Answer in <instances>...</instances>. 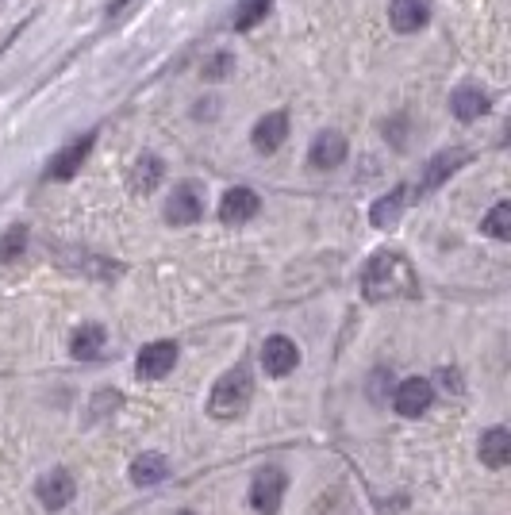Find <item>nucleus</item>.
Wrapping results in <instances>:
<instances>
[{
	"label": "nucleus",
	"mask_w": 511,
	"mask_h": 515,
	"mask_svg": "<svg viewBox=\"0 0 511 515\" xmlns=\"http://www.w3.org/2000/svg\"><path fill=\"white\" fill-rule=\"evenodd\" d=\"M365 296L369 300H396V296H419V277H415L412 262L396 250H381L369 258L365 266Z\"/></svg>",
	"instance_id": "obj_1"
},
{
	"label": "nucleus",
	"mask_w": 511,
	"mask_h": 515,
	"mask_svg": "<svg viewBox=\"0 0 511 515\" xmlns=\"http://www.w3.org/2000/svg\"><path fill=\"white\" fill-rule=\"evenodd\" d=\"M250 396H254V381H250V369L235 366L227 369L216 381V389L208 396V416L212 419H239L250 408Z\"/></svg>",
	"instance_id": "obj_2"
},
{
	"label": "nucleus",
	"mask_w": 511,
	"mask_h": 515,
	"mask_svg": "<svg viewBox=\"0 0 511 515\" xmlns=\"http://www.w3.org/2000/svg\"><path fill=\"white\" fill-rule=\"evenodd\" d=\"M285 489H289L285 469H277V466L258 469L254 481H250V508L258 515H277L281 500H285Z\"/></svg>",
	"instance_id": "obj_3"
},
{
	"label": "nucleus",
	"mask_w": 511,
	"mask_h": 515,
	"mask_svg": "<svg viewBox=\"0 0 511 515\" xmlns=\"http://www.w3.org/2000/svg\"><path fill=\"white\" fill-rule=\"evenodd\" d=\"M296 366H300V346L289 335H269L262 343V369L269 377H289Z\"/></svg>",
	"instance_id": "obj_4"
},
{
	"label": "nucleus",
	"mask_w": 511,
	"mask_h": 515,
	"mask_svg": "<svg viewBox=\"0 0 511 515\" xmlns=\"http://www.w3.org/2000/svg\"><path fill=\"white\" fill-rule=\"evenodd\" d=\"M204 216V200H200V189H196L193 181H181L177 189H173V197L166 200V223L173 227H189Z\"/></svg>",
	"instance_id": "obj_5"
},
{
	"label": "nucleus",
	"mask_w": 511,
	"mask_h": 515,
	"mask_svg": "<svg viewBox=\"0 0 511 515\" xmlns=\"http://www.w3.org/2000/svg\"><path fill=\"white\" fill-rule=\"evenodd\" d=\"M173 366H177V343H170V339L143 346L139 358H135V373H139L143 381H162Z\"/></svg>",
	"instance_id": "obj_6"
},
{
	"label": "nucleus",
	"mask_w": 511,
	"mask_h": 515,
	"mask_svg": "<svg viewBox=\"0 0 511 515\" xmlns=\"http://www.w3.org/2000/svg\"><path fill=\"white\" fill-rule=\"evenodd\" d=\"M431 400H435V389H431V381L427 377H408V381H400V389L392 396V404H396V412L400 416H423L427 408H431Z\"/></svg>",
	"instance_id": "obj_7"
},
{
	"label": "nucleus",
	"mask_w": 511,
	"mask_h": 515,
	"mask_svg": "<svg viewBox=\"0 0 511 515\" xmlns=\"http://www.w3.org/2000/svg\"><path fill=\"white\" fill-rule=\"evenodd\" d=\"M262 212V200L254 189H243V185H235V189H227L223 200H219V220L231 223V227H239V223L254 220Z\"/></svg>",
	"instance_id": "obj_8"
},
{
	"label": "nucleus",
	"mask_w": 511,
	"mask_h": 515,
	"mask_svg": "<svg viewBox=\"0 0 511 515\" xmlns=\"http://www.w3.org/2000/svg\"><path fill=\"white\" fill-rule=\"evenodd\" d=\"M73 492H77V481H73V473H66V469H50V473L39 477V485H35V496L47 504L50 512L66 508L73 500Z\"/></svg>",
	"instance_id": "obj_9"
},
{
	"label": "nucleus",
	"mask_w": 511,
	"mask_h": 515,
	"mask_svg": "<svg viewBox=\"0 0 511 515\" xmlns=\"http://www.w3.org/2000/svg\"><path fill=\"white\" fill-rule=\"evenodd\" d=\"M93 143H97V135H85V139H77V143H70L66 150H58V154L50 158L47 177H54V181H70L73 173L81 170V162L89 158V150H93Z\"/></svg>",
	"instance_id": "obj_10"
},
{
	"label": "nucleus",
	"mask_w": 511,
	"mask_h": 515,
	"mask_svg": "<svg viewBox=\"0 0 511 515\" xmlns=\"http://www.w3.org/2000/svg\"><path fill=\"white\" fill-rule=\"evenodd\" d=\"M465 162H469V154H465L462 147L454 150H442V154H435L431 162H427V170H423V181H419V193H435L438 185L450 177L454 170H462Z\"/></svg>",
	"instance_id": "obj_11"
},
{
	"label": "nucleus",
	"mask_w": 511,
	"mask_h": 515,
	"mask_svg": "<svg viewBox=\"0 0 511 515\" xmlns=\"http://www.w3.org/2000/svg\"><path fill=\"white\" fill-rule=\"evenodd\" d=\"M308 162L316 166V170H335L346 162V139H342L339 131H319L312 150H308Z\"/></svg>",
	"instance_id": "obj_12"
},
{
	"label": "nucleus",
	"mask_w": 511,
	"mask_h": 515,
	"mask_svg": "<svg viewBox=\"0 0 511 515\" xmlns=\"http://www.w3.org/2000/svg\"><path fill=\"white\" fill-rule=\"evenodd\" d=\"M254 147L262 150V154H273V150H281V143L289 139V116L285 112H269L262 120L254 123Z\"/></svg>",
	"instance_id": "obj_13"
},
{
	"label": "nucleus",
	"mask_w": 511,
	"mask_h": 515,
	"mask_svg": "<svg viewBox=\"0 0 511 515\" xmlns=\"http://www.w3.org/2000/svg\"><path fill=\"white\" fill-rule=\"evenodd\" d=\"M481 462L488 469H504L511 462V435L508 427H488L485 435H481Z\"/></svg>",
	"instance_id": "obj_14"
},
{
	"label": "nucleus",
	"mask_w": 511,
	"mask_h": 515,
	"mask_svg": "<svg viewBox=\"0 0 511 515\" xmlns=\"http://www.w3.org/2000/svg\"><path fill=\"white\" fill-rule=\"evenodd\" d=\"M450 112L458 116L462 123L469 120H481L488 112V97H485V89H477V85H462L454 97H450Z\"/></svg>",
	"instance_id": "obj_15"
},
{
	"label": "nucleus",
	"mask_w": 511,
	"mask_h": 515,
	"mask_svg": "<svg viewBox=\"0 0 511 515\" xmlns=\"http://www.w3.org/2000/svg\"><path fill=\"white\" fill-rule=\"evenodd\" d=\"M158 181H162V158H154V154H143V158L131 166V177H127V185H131V193H135V197L154 193V189H158Z\"/></svg>",
	"instance_id": "obj_16"
},
{
	"label": "nucleus",
	"mask_w": 511,
	"mask_h": 515,
	"mask_svg": "<svg viewBox=\"0 0 511 515\" xmlns=\"http://www.w3.org/2000/svg\"><path fill=\"white\" fill-rule=\"evenodd\" d=\"M166 477H170V462H166L162 454H139V458L131 462V481H135L139 489L162 485Z\"/></svg>",
	"instance_id": "obj_17"
},
{
	"label": "nucleus",
	"mask_w": 511,
	"mask_h": 515,
	"mask_svg": "<svg viewBox=\"0 0 511 515\" xmlns=\"http://www.w3.org/2000/svg\"><path fill=\"white\" fill-rule=\"evenodd\" d=\"M389 20L400 35H412V31H419V27L427 24V4L423 0H392Z\"/></svg>",
	"instance_id": "obj_18"
},
{
	"label": "nucleus",
	"mask_w": 511,
	"mask_h": 515,
	"mask_svg": "<svg viewBox=\"0 0 511 515\" xmlns=\"http://www.w3.org/2000/svg\"><path fill=\"white\" fill-rule=\"evenodd\" d=\"M104 339H108V331L100 327V323H81L77 331H73V339H70V350H73V358H100V350H104Z\"/></svg>",
	"instance_id": "obj_19"
},
{
	"label": "nucleus",
	"mask_w": 511,
	"mask_h": 515,
	"mask_svg": "<svg viewBox=\"0 0 511 515\" xmlns=\"http://www.w3.org/2000/svg\"><path fill=\"white\" fill-rule=\"evenodd\" d=\"M404 197H408V189H392L389 197H381L377 204H373V212H369V220H373V227H392V223L400 220V208H404Z\"/></svg>",
	"instance_id": "obj_20"
},
{
	"label": "nucleus",
	"mask_w": 511,
	"mask_h": 515,
	"mask_svg": "<svg viewBox=\"0 0 511 515\" xmlns=\"http://www.w3.org/2000/svg\"><path fill=\"white\" fill-rule=\"evenodd\" d=\"M481 227H485V235H492V239H511V204H496Z\"/></svg>",
	"instance_id": "obj_21"
},
{
	"label": "nucleus",
	"mask_w": 511,
	"mask_h": 515,
	"mask_svg": "<svg viewBox=\"0 0 511 515\" xmlns=\"http://www.w3.org/2000/svg\"><path fill=\"white\" fill-rule=\"evenodd\" d=\"M269 0H243V8L235 12V31H250L258 20H266Z\"/></svg>",
	"instance_id": "obj_22"
},
{
	"label": "nucleus",
	"mask_w": 511,
	"mask_h": 515,
	"mask_svg": "<svg viewBox=\"0 0 511 515\" xmlns=\"http://www.w3.org/2000/svg\"><path fill=\"white\" fill-rule=\"evenodd\" d=\"M27 243V227H12L4 239H0V262H8V258H16Z\"/></svg>",
	"instance_id": "obj_23"
},
{
	"label": "nucleus",
	"mask_w": 511,
	"mask_h": 515,
	"mask_svg": "<svg viewBox=\"0 0 511 515\" xmlns=\"http://www.w3.org/2000/svg\"><path fill=\"white\" fill-rule=\"evenodd\" d=\"M227 70H231V58H227V54H216V58H212V66H204V77H208V81H216V77H223Z\"/></svg>",
	"instance_id": "obj_24"
},
{
	"label": "nucleus",
	"mask_w": 511,
	"mask_h": 515,
	"mask_svg": "<svg viewBox=\"0 0 511 515\" xmlns=\"http://www.w3.org/2000/svg\"><path fill=\"white\" fill-rule=\"evenodd\" d=\"M127 4H131V0H120V4H112V16H116V12H123Z\"/></svg>",
	"instance_id": "obj_25"
},
{
	"label": "nucleus",
	"mask_w": 511,
	"mask_h": 515,
	"mask_svg": "<svg viewBox=\"0 0 511 515\" xmlns=\"http://www.w3.org/2000/svg\"><path fill=\"white\" fill-rule=\"evenodd\" d=\"M181 515H189V512H181Z\"/></svg>",
	"instance_id": "obj_26"
}]
</instances>
